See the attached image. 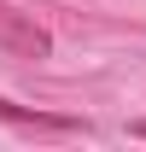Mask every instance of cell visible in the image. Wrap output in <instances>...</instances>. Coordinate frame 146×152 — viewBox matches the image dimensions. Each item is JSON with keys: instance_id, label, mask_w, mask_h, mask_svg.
I'll return each instance as SVG.
<instances>
[{"instance_id": "cell-1", "label": "cell", "mask_w": 146, "mask_h": 152, "mask_svg": "<svg viewBox=\"0 0 146 152\" xmlns=\"http://www.w3.org/2000/svg\"><path fill=\"white\" fill-rule=\"evenodd\" d=\"M0 117L6 123H23V129H76V117H47V111H23L12 99H0Z\"/></svg>"}, {"instance_id": "cell-2", "label": "cell", "mask_w": 146, "mask_h": 152, "mask_svg": "<svg viewBox=\"0 0 146 152\" xmlns=\"http://www.w3.org/2000/svg\"><path fill=\"white\" fill-rule=\"evenodd\" d=\"M0 35H6V41H18L23 53H47V35H41V29H29V23H18L6 6H0Z\"/></svg>"}, {"instance_id": "cell-3", "label": "cell", "mask_w": 146, "mask_h": 152, "mask_svg": "<svg viewBox=\"0 0 146 152\" xmlns=\"http://www.w3.org/2000/svg\"><path fill=\"white\" fill-rule=\"evenodd\" d=\"M134 134H140V140H146V117H140V123H134Z\"/></svg>"}]
</instances>
